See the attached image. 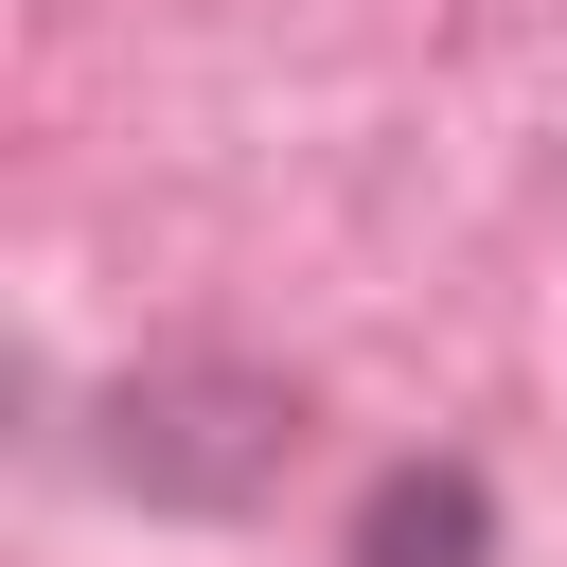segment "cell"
<instances>
[{"label": "cell", "mask_w": 567, "mask_h": 567, "mask_svg": "<svg viewBox=\"0 0 567 567\" xmlns=\"http://www.w3.org/2000/svg\"><path fill=\"white\" fill-rule=\"evenodd\" d=\"M301 443H319V390L266 372V354H142L89 408V461L142 514H266L301 478Z\"/></svg>", "instance_id": "obj_1"}, {"label": "cell", "mask_w": 567, "mask_h": 567, "mask_svg": "<svg viewBox=\"0 0 567 567\" xmlns=\"http://www.w3.org/2000/svg\"><path fill=\"white\" fill-rule=\"evenodd\" d=\"M337 567H496V478H478L461 443L372 461V496L337 514Z\"/></svg>", "instance_id": "obj_2"}]
</instances>
